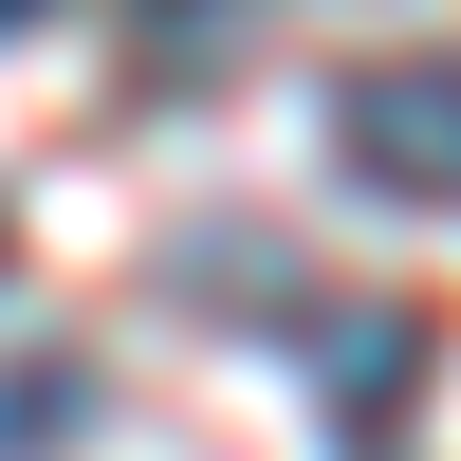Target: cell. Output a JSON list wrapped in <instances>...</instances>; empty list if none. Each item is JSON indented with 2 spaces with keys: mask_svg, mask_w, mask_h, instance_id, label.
Wrapping results in <instances>:
<instances>
[{
  "mask_svg": "<svg viewBox=\"0 0 461 461\" xmlns=\"http://www.w3.org/2000/svg\"><path fill=\"white\" fill-rule=\"evenodd\" d=\"M37 19H56V0H0V37H37Z\"/></svg>",
  "mask_w": 461,
  "mask_h": 461,
  "instance_id": "5b68a950",
  "label": "cell"
},
{
  "mask_svg": "<svg viewBox=\"0 0 461 461\" xmlns=\"http://www.w3.org/2000/svg\"><path fill=\"white\" fill-rule=\"evenodd\" d=\"M56 443H93V351H19L0 369V461H56Z\"/></svg>",
  "mask_w": 461,
  "mask_h": 461,
  "instance_id": "277c9868",
  "label": "cell"
},
{
  "mask_svg": "<svg viewBox=\"0 0 461 461\" xmlns=\"http://www.w3.org/2000/svg\"><path fill=\"white\" fill-rule=\"evenodd\" d=\"M167 295H203V314H295V258H258V221H185Z\"/></svg>",
  "mask_w": 461,
  "mask_h": 461,
  "instance_id": "3957f363",
  "label": "cell"
},
{
  "mask_svg": "<svg viewBox=\"0 0 461 461\" xmlns=\"http://www.w3.org/2000/svg\"><path fill=\"white\" fill-rule=\"evenodd\" d=\"M332 167H351L369 203H461V56L332 74Z\"/></svg>",
  "mask_w": 461,
  "mask_h": 461,
  "instance_id": "6da1fadb",
  "label": "cell"
},
{
  "mask_svg": "<svg viewBox=\"0 0 461 461\" xmlns=\"http://www.w3.org/2000/svg\"><path fill=\"white\" fill-rule=\"evenodd\" d=\"M425 388H443V314H425V295H351V314H314V406H332V443H388Z\"/></svg>",
  "mask_w": 461,
  "mask_h": 461,
  "instance_id": "7a4b0ae2",
  "label": "cell"
},
{
  "mask_svg": "<svg viewBox=\"0 0 461 461\" xmlns=\"http://www.w3.org/2000/svg\"><path fill=\"white\" fill-rule=\"evenodd\" d=\"M0 258H19V221H0Z\"/></svg>",
  "mask_w": 461,
  "mask_h": 461,
  "instance_id": "8992f818",
  "label": "cell"
}]
</instances>
